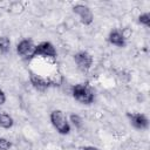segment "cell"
Wrapping results in <instances>:
<instances>
[{"mask_svg":"<svg viewBox=\"0 0 150 150\" xmlns=\"http://www.w3.org/2000/svg\"><path fill=\"white\" fill-rule=\"evenodd\" d=\"M71 96L80 103L89 105L94 103L95 95L88 83H77L71 87Z\"/></svg>","mask_w":150,"mask_h":150,"instance_id":"cell-1","label":"cell"},{"mask_svg":"<svg viewBox=\"0 0 150 150\" xmlns=\"http://www.w3.org/2000/svg\"><path fill=\"white\" fill-rule=\"evenodd\" d=\"M49 121L54 129L60 134V135H68L70 132V124L67 120L66 114L60 110L55 109L49 114Z\"/></svg>","mask_w":150,"mask_h":150,"instance_id":"cell-2","label":"cell"},{"mask_svg":"<svg viewBox=\"0 0 150 150\" xmlns=\"http://www.w3.org/2000/svg\"><path fill=\"white\" fill-rule=\"evenodd\" d=\"M35 56H41V57H49V59H55L57 56V52L54 47V45L49 41H42L39 45L35 46L34 49V57Z\"/></svg>","mask_w":150,"mask_h":150,"instance_id":"cell-3","label":"cell"},{"mask_svg":"<svg viewBox=\"0 0 150 150\" xmlns=\"http://www.w3.org/2000/svg\"><path fill=\"white\" fill-rule=\"evenodd\" d=\"M73 12L80 18V21L86 25V26H89L93 23L94 21V14L91 12V9L86 6V5H82V4H76L73 6Z\"/></svg>","mask_w":150,"mask_h":150,"instance_id":"cell-4","label":"cell"},{"mask_svg":"<svg viewBox=\"0 0 150 150\" xmlns=\"http://www.w3.org/2000/svg\"><path fill=\"white\" fill-rule=\"evenodd\" d=\"M35 45L32 39H23L16 45V53L25 60H30L34 57Z\"/></svg>","mask_w":150,"mask_h":150,"instance_id":"cell-5","label":"cell"},{"mask_svg":"<svg viewBox=\"0 0 150 150\" xmlns=\"http://www.w3.org/2000/svg\"><path fill=\"white\" fill-rule=\"evenodd\" d=\"M74 61H75L79 70H81V71L84 73V71H88L91 68L94 59H93V56L88 52L81 50V52H77L74 55Z\"/></svg>","mask_w":150,"mask_h":150,"instance_id":"cell-6","label":"cell"},{"mask_svg":"<svg viewBox=\"0 0 150 150\" xmlns=\"http://www.w3.org/2000/svg\"><path fill=\"white\" fill-rule=\"evenodd\" d=\"M29 82H30L32 87L38 91H46L52 86H55L52 80L40 76L35 73H29Z\"/></svg>","mask_w":150,"mask_h":150,"instance_id":"cell-7","label":"cell"},{"mask_svg":"<svg viewBox=\"0 0 150 150\" xmlns=\"http://www.w3.org/2000/svg\"><path fill=\"white\" fill-rule=\"evenodd\" d=\"M127 117L130 124L137 130H145L149 127V118L141 112H127Z\"/></svg>","mask_w":150,"mask_h":150,"instance_id":"cell-8","label":"cell"},{"mask_svg":"<svg viewBox=\"0 0 150 150\" xmlns=\"http://www.w3.org/2000/svg\"><path fill=\"white\" fill-rule=\"evenodd\" d=\"M108 42L112 46L122 48L125 46V36L120 29L115 28V29L110 30V33L108 34Z\"/></svg>","mask_w":150,"mask_h":150,"instance_id":"cell-9","label":"cell"},{"mask_svg":"<svg viewBox=\"0 0 150 150\" xmlns=\"http://www.w3.org/2000/svg\"><path fill=\"white\" fill-rule=\"evenodd\" d=\"M14 125V120L7 112H0V127L4 129H9Z\"/></svg>","mask_w":150,"mask_h":150,"instance_id":"cell-10","label":"cell"},{"mask_svg":"<svg viewBox=\"0 0 150 150\" xmlns=\"http://www.w3.org/2000/svg\"><path fill=\"white\" fill-rule=\"evenodd\" d=\"M11 48V40L8 36L1 35L0 36V53L1 54H7Z\"/></svg>","mask_w":150,"mask_h":150,"instance_id":"cell-11","label":"cell"},{"mask_svg":"<svg viewBox=\"0 0 150 150\" xmlns=\"http://www.w3.org/2000/svg\"><path fill=\"white\" fill-rule=\"evenodd\" d=\"M69 120H70L71 124H73L76 129H81V128H82L83 121H82V118H81L80 115H77V114H71V115L69 116Z\"/></svg>","mask_w":150,"mask_h":150,"instance_id":"cell-12","label":"cell"},{"mask_svg":"<svg viewBox=\"0 0 150 150\" xmlns=\"http://www.w3.org/2000/svg\"><path fill=\"white\" fill-rule=\"evenodd\" d=\"M138 23L145 26V27H150V14L149 13H143L138 16Z\"/></svg>","mask_w":150,"mask_h":150,"instance_id":"cell-13","label":"cell"},{"mask_svg":"<svg viewBox=\"0 0 150 150\" xmlns=\"http://www.w3.org/2000/svg\"><path fill=\"white\" fill-rule=\"evenodd\" d=\"M12 142L5 137H0V150H9L12 148Z\"/></svg>","mask_w":150,"mask_h":150,"instance_id":"cell-14","label":"cell"},{"mask_svg":"<svg viewBox=\"0 0 150 150\" xmlns=\"http://www.w3.org/2000/svg\"><path fill=\"white\" fill-rule=\"evenodd\" d=\"M6 102V95L2 89H0V105H2Z\"/></svg>","mask_w":150,"mask_h":150,"instance_id":"cell-15","label":"cell"},{"mask_svg":"<svg viewBox=\"0 0 150 150\" xmlns=\"http://www.w3.org/2000/svg\"><path fill=\"white\" fill-rule=\"evenodd\" d=\"M83 150H100V149L96 148V146H93V145H87V146L83 148Z\"/></svg>","mask_w":150,"mask_h":150,"instance_id":"cell-16","label":"cell"},{"mask_svg":"<svg viewBox=\"0 0 150 150\" xmlns=\"http://www.w3.org/2000/svg\"><path fill=\"white\" fill-rule=\"evenodd\" d=\"M0 112H1V111H0Z\"/></svg>","mask_w":150,"mask_h":150,"instance_id":"cell-17","label":"cell"}]
</instances>
